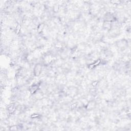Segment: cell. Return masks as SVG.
I'll list each match as a JSON object with an SVG mask.
<instances>
[{
  "label": "cell",
  "mask_w": 131,
  "mask_h": 131,
  "mask_svg": "<svg viewBox=\"0 0 131 131\" xmlns=\"http://www.w3.org/2000/svg\"><path fill=\"white\" fill-rule=\"evenodd\" d=\"M22 26L21 24H18L17 26L16 27L15 30H14V32L17 35H18L20 34V33H21V30H22Z\"/></svg>",
  "instance_id": "obj_3"
},
{
  "label": "cell",
  "mask_w": 131,
  "mask_h": 131,
  "mask_svg": "<svg viewBox=\"0 0 131 131\" xmlns=\"http://www.w3.org/2000/svg\"><path fill=\"white\" fill-rule=\"evenodd\" d=\"M38 81L36 82L31 85L28 88V91L31 95L35 94L40 89V85Z\"/></svg>",
  "instance_id": "obj_1"
},
{
  "label": "cell",
  "mask_w": 131,
  "mask_h": 131,
  "mask_svg": "<svg viewBox=\"0 0 131 131\" xmlns=\"http://www.w3.org/2000/svg\"><path fill=\"white\" fill-rule=\"evenodd\" d=\"M98 84H99V81L98 80H94V81H91L90 85H91V86L92 87L95 88V87H97Z\"/></svg>",
  "instance_id": "obj_4"
},
{
  "label": "cell",
  "mask_w": 131,
  "mask_h": 131,
  "mask_svg": "<svg viewBox=\"0 0 131 131\" xmlns=\"http://www.w3.org/2000/svg\"><path fill=\"white\" fill-rule=\"evenodd\" d=\"M43 65L41 63H37L33 68V74L35 77H39L41 76L43 70Z\"/></svg>",
  "instance_id": "obj_2"
}]
</instances>
